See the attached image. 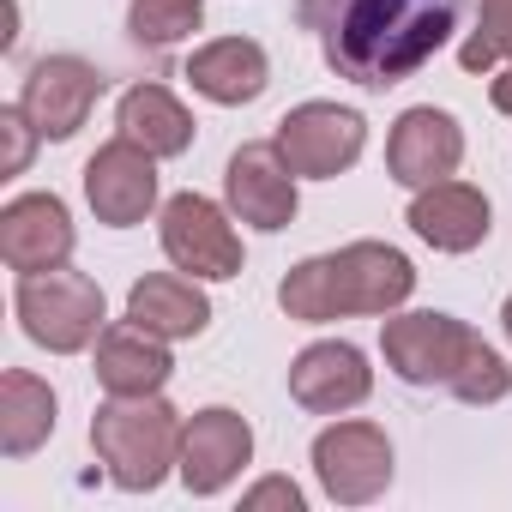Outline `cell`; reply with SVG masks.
<instances>
[{
  "mask_svg": "<svg viewBox=\"0 0 512 512\" xmlns=\"http://www.w3.org/2000/svg\"><path fill=\"white\" fill-rule=\"evenodd\" d=\"M368 145V121L356 109H338V103H302L278 121V151L296 175H314V181H332L344 175Z\"/></svg>",
  "mask_w": 512,
  "mask_h": 512,
  "instance_id": "obj_6",
  "label": "cell"
},
{
  "mask_svg": "<svg viewBox=\"0 0 512 512\" xmlns=\"http://www.w3.org/2000/svg\"><path fill=\"white\" fill-rule=\"evenodd\" d=\"M73 253V217L55 193H19L0 211V260L13 272H55Z\"/></svg>",
  "mask_w": 512,
  "mask_h": 512,
  "instance_id": "obj_12",
  "label": "cell"
},
{
  "mask_svg": "<svg viewBox=\"0 0 512 512\" xmlns=\"http://www.w3.org/2000/svg\"><path fill=\"white\" fill-rule=\"evenodd\" d=\"M488 97H494V109H500V115H512V67L494 79V91H488Z\"/></svg>",
  "mask_w": 512,
  "mask_h": 512,
  "instance_id": "obj_26",
  "label": "cell"
},
{
  "mask_svg": "<svg viewBox=\"0 0 512 512\" xmlns=\"http://www.w3.org/2000/svg\"><path fill=\"white\" fill-rule=\"evenodd\" d=\"M380 350L404 386H440L458 404H500L512 392V368L452 314H392Z\"/></svg>",
  "mask_w": 512,
  "mask_h": 512,
  "instance_id": "obj_3",
  "label": "cell"
},
{
  "mask_svg": "<svg viewBox=\"0 0 512 512\" xmlns=\"http://www.w3.org/2000/svg\"><path fill=\"white\" fill-rule=\"evenodd\" d=\"M374 392V368L356 344H308L296 362H290V398L314 416H338V410H356L362 398Z\"/></svg>",
  "mask_w": 512,
  "mask_h": 512,
  "instance_id": "obj_15",
  "label": "cell"
},
{
  "mask_svg": "<svg viewBox=\"0 0 512 512\" xmlns=\"http://www.w3.org/2000/svg\"><path fill=\"white\" fill-rule=\"evenodd\" d=\"M181 434H187L181 410L163 404L157 392H145V398H109L91 416V446H97L109 482L127 488V494H151L169 476V464H181Z\"/></svg>",
  "mask_w": 512,
  "mask_h": 512,
  "instance_id": "obj_4",
  "label": "cell"
},
{
  "mask_svg": "<svg viewBox=\"0 0 512 512\" xmlns=\"http://www.w3.org/2000/svg\"><path fill=\"white\" fill-rule=\"evenodd\" d=\"M416 290V272L398 247L386 241H350L338 253H314L302 260L284 284L278 302L290 320L302 326H326V320H350V314H392L404 308Z\"/></svg>",
  "mask_w": 512,
  "mask_h": 512,
  "instance_id": "obj_2",
  "label": "cell"
},
{
  "mask_svg": "<svg viewBox=\"0 0 512 512\" xmlns=\"http://www.w3.org/2000/svg\"><path fill=\"white\" fill-rule=\"evenodd\" d=\"M187 85L223 109H241L253 103L266 85H272V67H266V49L253 43V37H217L205 49H193L187 61Z\"/></svg>",
  "mask_w": 512,
  "mask_h": 512,
  "instance_id": "obj_18",
  "label": "cell"
},
{
  "mask_svg": "<svg viewBox=\"0 0 512 512\" xmlns=\"http://www.w3.org/2000/svg\"><path fill=\"white\" fill-rule=\"evenodd\" d=\"M247 506H253V512H260V506H290V512H302V488L284 482V476H272V482H260V488H247Z\"/></svg>",
  "mask_w": 512,
  "mask_h": 512,
  "instance_id": "obj_25",
  "label": "cell"
},
{
  "mask_svg": "<svg viewBox=\"0 0 512 512\" xmlns=\"http://www.w3.org/2000/svg\"><path fill=\"white\" fill-rule=\"evenodd\" d=\"M169 338H157V332H145V326H109L103 338H97V380H103V392L109 398H145V392H163L169 386V374H175V362H169V350H163Z\"/></svg>",
  "mask_w": 512,
  "mask_h": 512,
  "instance_id": "obj_17",
  "label": "cell"
},
{
  "mask_svg": "<svg viewBox=\"0 0 512 512\" xmlns=\"http://www.w3.org/2000/svg\"><path fill=\"white\" fill-rule=\"evenodd\" d=\"M464 19V0H296V25L320 37L338 79L362 91L422 73Z\"/></svg>",
  "mask_w": 512,
  "mask_h": 512,
  "instance_id": "obj_1",
  "label": "cell"
},
{
  "mask_svg": "<svg viewBox=\"0 0 512 512\" xmlns=\"http://www.w3.org/2000/svg\"><path fill=\"white\" fill-rule=\"evenodd\" d=\"M103 97V73L79 55H43L31 73H25V91H19V109L31 115V127L43 139H73L91 109Z\"/></svg>",
  "mask_w": 512,
  "mask_h": 512,
  "instance_id": "obj_9",
  "label": "cell"
},
{
  "mask_svg": "<svg viewBox=\"0 0 512 512\" xmlns=\"http://www.w3.org/2000/svg\"><path fill=\"white\" fill-rule=\"evenodd\" d=\"M512 55V0H476V31L458 49L464 73H488Z\"/></svg>",
  "mask_w": 512,
  "mask_h": 512,
  "instance_id": "obj_23",
  "label": "cell"
},
{
  "mask_svg": "<svg viewBox=\"0 0 512 512\" xmlns=\"http://www.w3.org/2000/svg\"><path fill=\"white\" fill-rule=\"evenodd\" d=\"M223 193H229V211L241 223L266 229V235L290 229V217H296V169L284 163L278 139L272 145H241L229 157V169H223Z\"/></svg>",
  "mask_w": 512,
  "mask_h": 512,
  "instance_id": "obj_11",
  "label": "cell"
},
{
  "mask_svg": "<svg viewBox=\"0 0 512 512\" xmlns=\"http://www.w3.org/2000/svg\"><path fill=\"white\" fill-rule=\"evenodd\" d=\"M49 434H55V392L37 374L7 368V374H0V452H7V458H31Z\"/></svg>",
  "mask_w": 512,
  "mask_h": 512,
  "instance_id": "obj_20",
  "label": "cell"
},
{
  "mask_svg": "<svg viewBox=\"0 0 512 512\" xmlns=\"http://www.w3.org/2000/svg\"><path fill=\"white\" fill-rule=\"evenodd\" d=\"M115 127H121L133 145H145L151 157H181V151L193 145V115H187L163 85H133V91L121 97V109H115Z\"/></svg>",
  "mask_w": 512,
  "mask_h": 512,
  "instance_id": "obj_21",
  "label": "cell"
},
{
  "mask_svg": "<svg viewBox=\"0 0 512 512\" xmlns=\"http://www.w3.org/2000/svg\"><path fill=\"white\" fill-rule=\"evenodd\" d=\"M127 320L157 332V338H199L211 326V302L193 290V278H175V272H151L133 284L127 296Z\"/></svg>",
  "mask_w": 512,
  "mask_h": 512,
  "instance_id": "obj_19",
  "label": "cell"
},
{
  "mask_svg": "<svg viewBox=\"0 0 512 512\" xmlns=\"http://www.w3.org/2000/svg\"><path fill=\"white\" fill-rule=\"evenodd\" d=\"M314 470L338 506H368L392 482V440L374 422H338L314 440Z\"/></svg>",
  "mask_w": 512,
  "mask_h": 512,
  "instance_id": "obj_7",
  "label": "cell"
},
{
  "mask_svg": "<svg viewBox=\"0 0 512 512\" xmlns=\"http://www.w3.org/2000/svg\"><path fill=\"white\" fill-rule=\"evenodd\" d=\"M19 326L31 344L55 350V356H73L85 350L91 338H103V290L85 278V272H25L19 278Z\"/></svg>",
  "mask_w": 512,
  "mask_h": 512,
  "instance_id": "obj_5",
  "label": "cell"
},
{
  "mask_svg": "<svg viewBox=\"0 0 512 512\" xmlns=\"http://www.w3.org/2000/svg\"><path fill=\"white\" fill-rule=\"evenodd\" d=\"M464 163V133L446 109H404L386 139V169L404 187H434Z\"/></svg>",
  "mask_w": 512,
  "mask_h": 512,
  "instance_id": "obj_13",
  "label": "cell"
},
{
  "mask_svg": "<svg viewBox=\"0 0 512 512\" xmlns=\"http://www.w3.org/2000/svg\"><path fill=\"white\" fill-rule=\"evenodd\" d=\"M199 25H205V7H199V0H133V7H127V31H133V43H145V49H175V43H187Z\"/></svg>",
  "mask_w": 512,
  "mask_h": 512,
  "instance_id": "obj_22",
  "label": "cell"
},
{
  "mask_svg": "<svg viewBox=\"0 0 512 512\" xmlns=\"http://www.w3.org/2000/svg\"><path fill=\"white\" fill-rule=\"evenodd\" d=\"M85 199H91L97 223H109V229L145 223V211L157 205V157H151L145 145H133L127 133L109 139V145L85 163Z\"/></svg>",
  "mask_w": 512,
  "mask_h": 512,
  "instance_id": "obj_10",
  "label": "cell"
},
{
  "mask_svg": "<svg viewBox=\"0 0 512 512\" xmlns=\"http://www.w3.org/2000/svg\"><path fill=\"white\" fill-rule=\"evenodd\" d=\"M0 133H7V157H0V175H25V163H31V145L43 139L37 127H31V115L13 103V109H0Z\"/></svg>",
  "mask_w": 512,
  "mask_h": 512,
  "instance_id": "obj_24",
  "label": "cell"
},
{
  "mask_svg": "<svg viewBox=\"0 0 512 512\" xmlns=\"http://www.w3.org/2000/svg\"><path fill=\"white\" fill-rule=\"evenodd\" d=\"M500 326H506V338H512V296H506V308H500Z\"/></svg>",
  "mask_w": 512,
  "mask_h": 512,
  "instance_id": "obj_27",
  "label": "cell"
},
{
  "mask_svg": "<svg viewBox=\"0 0 512 512\" xmlns=\"http://www.w3.org/2000/svg\"><path fill=\"white\" fill-rule=\"evenodd\" d=\"M410 229L428 241V247H440V253H470V247H482L488 241V199L476 193V187H464V181H434V187H416V199H410Z\"/></svg>",
  "mask_w": 512,
  "mask_h": 512,
  "instance_id": "obj_16",
  "label": "cell"
},
{
  "mask_svg": "<svg viewBox=\"0 0 512 512\" xmlns=\"http://www.w3.org/2000/svg\"><path fill=\"white\" fill-rule=\"evenodd\" d=\"M163 253H169L181 272L211 278V284H223V278L241 272V235H235L229 217H223L211 199H199V193H175V199L163 205Z\"/></svg>",
  "mask_w": 512,
  "mask_h": 512,
  "instance_id": "obj_8",
  "label": "cell"
},
{
  "mask_svg": "<svg viewBox=\"0 0 512 512\" xmlns=\"http://www.w3.org/2000/svg\"><path fill=\"white\" fill-rule=\"evenodd\" d=\"M253 458V428L235 416V410H199L193 422H187V434H181V482H187V494H217V488H229L235 476H241V464Z\"/></svg>",
  "mask_w": 512,
  "mask_h": 512,
  "instance_id": "obj_14",
  "label": "cell"
}]
</instances>
